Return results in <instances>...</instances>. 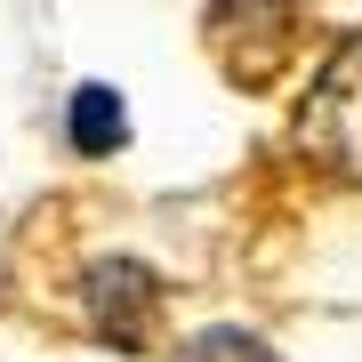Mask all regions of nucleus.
<instances>
[{
    "label": "nucleus",
    "mask_w": 362,
    "mask_h": 362,
    "mask_svg": "<svg viewBox=\"0 0 362 362\" xmlns=\"http://www.w3.org/2000/svg\"><path fill=\"white\" fill-rule=\"evenodd\" d=\"M298 145L322 169H338V177H362V40H346L322 65V81L306 89V105H298Z\"/></svg>",
    "instance_id": "1"
},
{
    "label": "nucleus",
    "mask_w": 362,
    "mask_h": 362,
    "mask_svg": "<svg viewBox=\"0 0 362 362\" xmlns=\"http://www.w3.org/2000/svg\"><path fill=\"white\" fill-rule=\"evenodd\" d=\"M153 306H161V282L137 258H97L89 266V330L105 346H145Z\"/></svg>",
    "instance_id": "2"
},
{
    "label": "nucleus",
    "mask_w": 362,
    "mask_h": 362,
    "mask_svg": "<svg viewBox=\"0 0 362 362\" xmlns=\"http://www.w3.org/2000/svg\"><path fill=\"white\" fill-rule=\"evenodd\" d=\"M121 137H129V113H121L113 89H73V145L81 153H121Z\"/></svg>",
    "instance_id": "3"
},
{
    "label": "nucleus",
    "mask_w": 362,
    "mask_h": 362,
    "mask_svg": "<svg viewBox=\"0 0 362 362\" xmlns=\"http://www.w3.org/2000/svg\"><path fill=\"white\" fill-rule=\"evenodd\" d=\"M177 362H274V354H266L250 330H202V338H194V346H185Z\"/></svg>",
    "instance_id": "4"
}]
</instances>
